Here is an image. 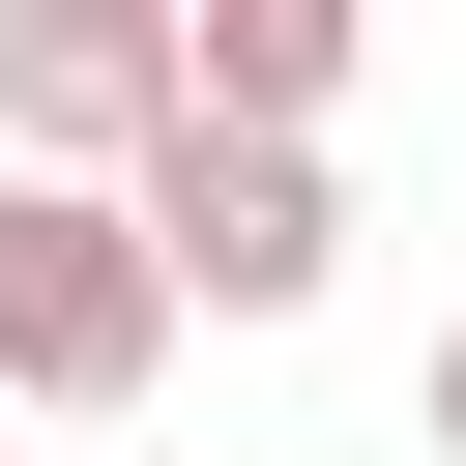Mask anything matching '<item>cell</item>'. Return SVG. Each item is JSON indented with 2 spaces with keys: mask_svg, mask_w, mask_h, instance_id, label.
Masks as SVG:
<instances>
[{
  "mask_svg": "<svg viewBox=\"0 0 466 466\" xmlns=\"http://www.w3.org/2000/svg\"><path fill=\"white\" fill-rule=\"evenodd\" d=\"M116 233H146L175 320H320V291H350V175H320V146H146Z\"/></svg>",
  "mask_w": 466,
  "mask_h": 466,
  "instance_id": "1",
  "label": "cell"
},
{
  "mask_svg": "<svg viewBox=\"0 0 466 466\" xmlns=\"http://www.w3.org/2000/svg\"><path fill=\"white\" fill-rule=\"evenodd\" d=\"M146 350H175L146 233L87 175H0V408H146Z\"/></svg>",
  "mask_w": 466,
  "mask_h": 466,
  "instance_id": "2",
  "label": "cell"
},
{
  "mask_svg": "<svg viewBox=\"0 0 466 466\" xmlns=\"http://www.w3.org/2000/svg\"><path fill=\"white\" fill-rule=\"evenodd\" d=\"M146 146H175V29L146 0H0V175H87L116 204Z\"/></svg>",
  "mask_w": 466,
  "mask_h": 466,
  "instance_id": "3",
  "label": "cell"
},
{
  "mask_svg": "<svg viewBox=\"0 0 466 466\" xmlns=\"http://www.w3.org/2000/svg\"><path fill=\"white\" fill-rule=\"evenodd\" d=\"M175 29V146H320L350 116V0H146Z\"/></svg>",
  "mask_w": 466,
  "mask_h": 466,
  "instance_id": "4",
  "label": "cell"
},
{
  "mask_svg": "<svg viewBox=\"0 0 466 466\" xmlns=\"http://www.w3.org/2000/svg\"><path fill=\"white\" fill-rule=\"evenodd\" d=\"M408 408H437V466H466V320H437V379H408Z\"/></svg>",
  "mask_w": 466,
  "mask_h": 466,
  "instance_id": "5",
  "label": "cell"
}]
</instances>
